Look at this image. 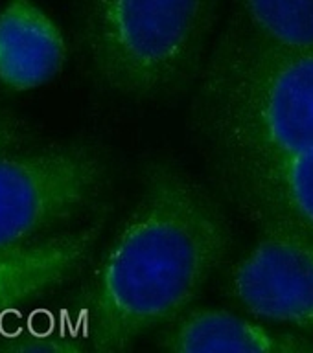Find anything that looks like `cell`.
I'll return each instance as SVG.
<instances>
[{
	"label": "cell",
	"instance_id": "6",
	"mask_svg": "<svg viewBox=\"0 0 313 353\" xmlns=\"http://www.w3.org/2000/svg\"><path fill=\"white\" fill-rule=\"evenodd\" d=\"M105 217L76 230H59L21 247L0 250V314L68 281L93 254Z\"/></svg>",
	"mask_w": 313,
	"mask_h": 353
},
{
	"label": "cell",
	"instance_id": "12",
	"mask_svg": "<svg viewBox=\"0 0 313 353\" xmlns=\"http://www.w3.org/2000/svg\"><path fill=\"white\" fill-rule=\"evenodd\" d=\"M35 142L32 127L22 120L21 116L11 112L0 103V154L13 153L21 149L32 148Z\"/></svg>",
	"mask_w": 313,
	"mask_h": 353
},
{
	"label": "cell",
	"instance_id": "1",
	"mask_svg": "<svg viewBox=\"0 0 313 353\" xmlns=\"http://www.w3.org/2000/svg\"><path fill=\"white\" fill-rule=\"evenodd\" d=\"M231 245L229 221L207 188L171 162H151L88 289L91 347L124 352L176 320L223 263Z\"/></svg>",
	"mask_w": 313,
	"mask_h": 353
},
{
	"label": "cell",
	"instance_id": "4",
	"mask_svg": "<svg viewBox=\"0 0 313 353\" xmlns=\"http://www.w3.org/2000/svg\"><path fill=\"white\" fill-rule=\"evenodd\" d=\"M104 157L87 143H52L0 154V250L59 232L98 201Z\"/></svg>",
	"mask_w": 313,
	"mask_h": 353
},
{
	"label": "cell",
	"instance_id": "8",
	"mask_svg": "<svg viewBox=\"0 0 313 353\" xmlns=\"http://www.w3.org/2000/svg\"><path fill=\"white\" fill-rule=\"evenodd\" d=\"M59 26L30 0H11L0 11V83L28 92L52 81L65 66Z\"/></svg>",
	"mask_w": 313,
	"mask_h": 353
},
{
	"label": "cell",
	"instance_id": "2",
	"mask_svg": "<svg viewBox=\"0 0 313 353\" xmlns=\"http://www.w3.org/2000/svg\"><path fill=\"white\" fill-rule=\"evenodd\" d=\"M199 118L223 171L313 149V50H286L245 32L205 72Z\"/></svg>",
	"mask_w": 313,
	"mask_h": 353
},
{
	"label": "cell",
	"instance_id": "9",
	"mask_svg": "<svg viewBox=\"0 0 313 353\" xmlns=\"http://www.w3.org/2000/svg\"><path fill=\"white\" fill-rule=\"evenodd\" d=\"M160 347L176 353L247 352L306 353L313 341L287 331H275L240 314L220 309H198L160 333Z\"/></svg>",
	"mask_w": 313,
	"mask_h": 353
},
{
	"label": "cell",
	"instance_id": "11",
	"mask_svg": "<svg viewBox=\"0 0 313 353\" xmlns=\"http://www.w3.org/2000/svg\"><path fill=\"white\" fill-rule=\"evenodd\" d=\"M85 350L77 339L61 335H21L0 344V352H82Z\"/></svg>",
	"mask_w": 313,
	"mask_h": 353
},
{
	"label": "cell",
	"instance_id": "7",
	"mask_svg": "<svg viewBox=\"0 0 313 353\" xmlns=\"http://www.w3.org/2000/svg\"><path fill=\"white\" fill-rule=\"evenodd\" d=\"M223 175L256 225L284 226L313 245V149Z\"/></svg>",
	"mask_w": 313,
	"mask_h": 353
},
{
	"label": "cell",
	"instance_id": "10",
	"mask_svg": "<svg viewBox=\"0 0 313 353\" xmlns=\"http://www.w3.org/2000/svg\"><path fill=\"white\" fill-rule=\"evenodd\" d=\"M245 30L276 48L313 50V0H234Z\"/></svg>",
	"mask_w": 313,
	"mask_h": 353
},
{
	"label": "cell",
	"instance_id": "5",
	"mask_svg": "<svg viewBox=\"0 0 313 353\" xmlns=\"http://www.w3.org/2000/svg\"><path fill=\"white\" fill-rule=\"evenodd\" d=\"M232 269L229 291L260 319L313 331V245L273 223Z\"/></svg>",
	"mask_w": 313,
	"mask_h": 353
},
{
	"label": "cell",
	"instance_id": "3",
	"mask_svg": "<svg viewBox=\"0 0 313 353\" xmlns=\"http://www.w3.org/2000/svg\"><path fill=\"white\" fill-rule=\"evenodd\" d=\"M218 0H83V41L113 92L159 98L181 87L207 46Z\"/></svg>",
	"mask_w": 313,
	"mask_h": 353
}]
</instances>
